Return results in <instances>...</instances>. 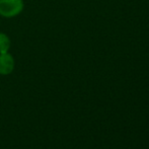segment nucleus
<instances>
[{
    "label": "nucleus",
    "mask_w": 149,
    "mask_h": 149,
    "mask_svg": "<svg viewBox=\"0 0 149 149\" xmlns=\"http://www.w3.org/2000/svg\"><path fill=\"white\" fill-rule=\"evenodd\" d=\"M24 9L22 0H0V14L4 17H13Z\"/></svg>",
    "instance_id": "1"
},
{
    "label": "nucleus",
    "mask_w": 149,
    "mask_h": 149,
    "mask_svg": "<svg viewBox=\"0 0 149 149\" xmlns=\"http://www.w3.org/2000/svg\"><path fill=\"white\" fill-rule=\"evenodd\" d=\"M14 60L10 54H0V74L8 75L13 71Z\"/></svg>",
    "instance_id": "2"
},
{
    "label": "nucleus",
    "mask_w": 149,
    "mask_h": 149,
    "mask_svg": "<svg viewBox=\"0 0 149 149\" xmlns=\"http://www.w3.org/2000/svg\"><path fill=\"white\" fill-rule=\"evenodd\" d=\"M10 48V40L5 33H0V54L7 53Z\"/></svg>",
    "instance_id": "3"
}]
</instances>
